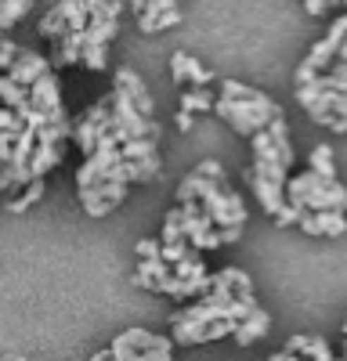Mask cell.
Returning <instances> with one entry per match:
<instances>
[{"label": "cell", "instance_id": "12", "mask_svg": "<svg viewBox=\"0 0 347 361\" xmlns=\"http://www.w3.org/2000/svg\"><path fill=\"white\" fill-rule=\"evenodd\" d=\"M116 90H123V94L145 112V116H152V90H149V83H145L134 69H116Z\"/></svg>", "mask_w": 347, "mask_h": 361}, {"label": "cell", "instance_id": "15", "mask_svg": "<svg viewBox=\"0 0 347 361\" xmlns=\"http://www.w3.org/2000/svg\"><path fill=\"white\" fill-rule=\"evenodd\" d=\"M210 289H217V293H224V296H253V282H250L246 271H239V267L217 271L214 282H210Z\"/></svg>", "mask_w": 347, "mask_h": 361}, {"label": "cell", "instance_id": "35", "mask_svg": "<svg viewBox=\"0 0 347 361\" xmlns=\"http://www.w3.org/2000/svg\"><path fill=\"white\" fill-rule=\"evenodd\" d=\"M145 8H149V0H130V11L134 15H145Z\"/></svg>", "mask_w": 347, "mask_h": 361}, {"label": "cell", "instance_id": "1", "mask_svg": "<svg viewBox=\"0 0 347 361\" xmlns=\"http://www.w3.org/2000/svg\"><path fill=\"white\" fill-rule=\"evenodd\" d=\"M188 199H195L202 209H207V217L217 228L246 224V206H243L239 192L228 188V173L217 159H202L178 185V202H188Z\"/></svg>", "mask_w": 347, "mask_h": 361}, {"label": "cell", "instance_id": "8", "mask_svg": "<svg viewBox=\"0 0 347 361\" xmlns=\"http://www.w3.org/2000/svg\"><path fill=\"white\" fill-rule=\"evenodd\" d=\"M170 76H174V83H178V87H188V83L210 87L214 83V73L202 66V62H195L192 54H185V51H174L170 54Z\"/></svg>", "mask_w": 347, "mask_h": 361}, {"label": "cell", "instance_id": "36", "mask_svg": "<svg viewBox=\"0 0 347 361\" xmlns=\"http://www.w3.org/2000/svg\"><path fill=\"white\" fill-rule=\"evenodd\" d=\"M343 8H347V0H343Z\"/></svg>", "mask_w": 347, "mask_h": 361}, {"label": "cell", "instance_id": "31", "mask_svg": "<svg viewBox=\"0 0 347 361\" xmlns=\"http://www.w3.org/2000/svg\"><path fill=\"white\" fill-rule=\"evenodd\" d=\"M239 238H243V224H228V228H221V243H224V246L239 243Z\"/></svg>", "mask_w": 347, "mask_h": 361}, {"label": "cell", "instance_id": "11", "mask_svg": "<svg viewBox=\"0 0 347 361\" xmlns=\"http://www.w3.org/2000/svg\"><path fill=\"white\" fill-rule=\"evenodd\" d=\"M174 275V264L163 260V257H149V260H138V275H134V286L141 289H152V293H163L166 282Z\"/></svg>", "mask_w": 347, "mask_h": 361}, {"label": "cell", "instance_id": "21", "mask_svg": "<svg viewBox=\"0 0 347 361\" xmlns=\"http://www.w3.org/2000/svg\"><path fill=\"white\" fill-rule=\"evenodd\" d=\"M37 0H0V33H8V29H15L29 11H33Z\"/></svg>", "mask_w": 347, "mask_h": 361}, {"label": "cell", "instance_id": "5", "mask_svg": "<svg viewBox=\"0 0 347 361\" xmlns=\"http://www.w3.org/2000/svg\"><path fill=\"white\" fill-rule=\"evenodd\" d=\"M112 127L120 134V141H130V137H156L159 141V123L152 116H145L123 90L112 87Z\"/></svg>", "mask_w": 347, "mask_h": 361}, {"label": "cell", "instance_id": "14", "mask_svg": "<svg viewBox=\"0 0 347 361\" xmlns=\"http://www.w3.org/2000/svg\"><path fill=\"white\" fill-rule=\"evenodd\" d=\"M268 329H272V318H268V311H253V314H246L243 322H236V333H231V340H236L239 347H250V343H257L260 336H268Z\"/></svg>", "mask_w": 347, "mask_h": 361}, {"label": "cell", "instance_id": "32", "mask_svg": "<svg viewBox=\"0 0 347 361\" xmlns=\"http://www.w3.org/2000/svg\"><path fill=\"white\" fill-rule=\"evenodd\" d=\"M149 8H156V11H174V8H181V0H149ZM145 8V11H149Z\"/></svg>", "mask_w": 347, "mask_h": 361}, {"label": "cell", "instance_id": "4", "mask_svg": "<svg viewBox=\"0 0 347 361\" xmlns=\"http://www.w3.org/2000/svg\"><path fill=\"white\" fill-rule=\"evenodd\" d=\"M297 102L304 112L333 134H347V90H333L322 83H297Z\"/></svg>", "mask_w": 347, "mask_h": 361}, {"label": "cell", "instance_id": "22", "mask_svg": "<svg viewBox=\"0 0 347 361\" xmlns=\"http://www.w3.org/2000/svg\"><path fill=\"white\" fill-rule=\"evenodd\" d=\"M83 66L91 69V73H102L109 66V44H102V40L83 33Z\"/></svg>", "mask_w": 347, "mask_h": 361}, {"label": "cell", "instance_id": "3", "mask_svg": "<svg viewBox=\"0 0 347 361\" xmlns=\"http://www.w3.org/2000/svg\"><path fill=\"white\" fill-rule=\"evenodd\" d=\"M286 195L300 209H347V188L336 177H322L311 166L286 180Z\"/></svg>", "mask_w": 347, "mask_h": 361}, {"label": "cell", "instance_id": "26", "mask_svg": "<svg viewBox=\"0 0 347 361\" xmlns=\"http://www.w3.org/2000/svg\"><path fill=\"white\" fill-rule=\"evenodd\" d=\"M156 173H159V156H152V159H127V180L130 185L152 180Z\"/></svg>", "mask_w": 347, "mask_h": 361}, {"label": "cell", "instance_id": "10", "mask_svg": "<svg viewBox=\"0 0 347 361\" xmlns=\"http://www.w3.org/2000/svg\"><path fill=\"white\" fill-rule=\"evenodd\" d=\"M18 83H25V87H33L40 76H47L51 73V62L44 54H37V51H29V47H22L18 54H15V62H11V69H8Z\"/></svg>", "mask_w": 347, "mask_h": 361}, {"label": "cell", "instance_id": "29", "mask_svg": "<svg viewBox=\"0 0 347 361\" xmlns=\"http://www.w3.org/2000/svg\"><path fill=\"white\" fill-rule=\"evenodd\" d=\"M149 257H163V238H141L138 243V260H149Z\"/></svg>", "mask_w": 347, "mask_h": 361}, {"label": "cell", "instance_id": "18", "mask_svg": "<svg viewBox=\"0 0 347 361\" xmlns=\"http://www.w3.org/2000/svg\"><path fill=\"white\" fill-rule=\"evenodd\" d=\"M37 33H40V40H58V37H66V33H73L69 29V18H66V11H62V4H54L44 18H40V25H37Z\"/></svg>", "mask_w": 347, "mask_h": 361}, {"label": "cell", "instance_id": "16", "mask_svg": "<svg viewBox=\"0 0 347 361\" xmlns=\"http://www.w3.org/2000/svg\"><path fill=\"white\" fill-rule=\"evenodd\" d=\"M286 350H293V354H300V357H308V361H336L333 350H329V343H326L322 336H308V333L289 336Z\"/></svg>", "mask_w": 347, "mask_h": 361}, {"label": "cell", "instance_id": "30", "mask_svg": "<svg viewBox=\"0 0 347 361\" xmlns=\"http://www.w3.org/2000/svg\"><path fill=\"white\" fill-rule=\"evenodd\" d=\"M304 8H308V15H329V11L343 8V0H304Z\"/></svg>", "mask_w": 347, "mask_h": 361}, {"label": "cell", "instance_id": "24", "mask_svg": "<svg viewBox=\"0 0 347 361\" xmlns=\"http://www.w3.org/2000/svg\"><path fill=\"white\" fill-rule=\"evenodd\" d=\"M268 134H272V141H275V148H279V156L293 166L297 163V156H293V145H289V134H286V116H275L272 123H268Z\"/></svg>", "mask_w": 347, "mask_h": 361}, {"label": "cell", "instance_id": "9", "mask_svg": "<svg viewBox=\"0 0 347 361\" xmlns=\"http://www.w3.org/2000/svg\"><path fill=\"white\" fill-rule=\"evenodd\" d=\"M246 185L253 188L257 202L264 206V214H268V217H275L279 209L289 202V195H286V185H279V180H268V177H257L253 170H246Z\"/></svg>", "mask_w": 347, "mask_h": 361}, {"label": "cell", "instance_id": "17", "mask_svg": "<svg viewBox=\"0 0 347 361\" xmlns=\"http://www.w3.org/2000/svg\"><path fill=\"white\" fill-rule=\"evenodd\" d=\"M54 66H83V33H66L54 40Z\"/></svg>", "mask_w": 347, "mask_h": 361}, {"label": "cell", "instance_id": "2", "mask_svg": "<svg viewBox=\"0 0 347 361\" xmlns=\"http://www.w3.org/2000/svg\"><path fill=\"white\" fill-rule=\"evenodd\" d=\"M214 112L239 137H253L257 130H264L275 116H282V105L272 102L264 90H253L239 80H221V98H217Z\"/></svg>", "mask_w": 347, "mask_h": 361}, {"label": "cell", "instance_id": "13", "mask_svg": "<svg viewBox=\"0 0 347 361\" xmlns=\"http://www.w3.org/2000/svg\"><path fill=\"white\" fill-rule=\"evenodd\" d=\"M58 163H62V141L37 137V148H33V156H29V170H33V177H47Z\"/></svg>", "mask_w": 347, "mask_h": 361}, {"label": "cell", "instance_id": "6", "mask_svg": "<svg viewBox=\"0 0 347 361\" xmlns=\"http://www.w3.org/2000/svg\"><path fill=\"white\" fill-rule=\"evenodd\" d=\"M127 199V180H98L91 188H80V202L91 217H105Z\"/></svg>", "mask_w": 347, "mask_h": 361}, {"label": "cell", "instance_id": "19", "mask_svg": "<svg viewBox=\"0 0 347 361\" xmlns=\"http://www.w3.org/2000/svg\"><path fill=\"white\" fill-rule=\"evenodd\" d=\"M178 22H181V8H174V11H156V8H149L145 15H138V29H141V33H163V29L178 25Z\"/></svg>", "mask_w": 347, "mask_h": 361}, {"label": "cell", "instance_id": "33", "mask_svg": "<svg viewBox=\"0 0 347 361\" xmlns=\"http://www.w3.org/2000/svg\"><path fill=\"white\" fill-rule=\"evenodd\" d=\"M178 127H181V130H192V112L178 109Z\"/></svg>", "mask_w": 347, "mask_h": 361}, {"label": "cell", "instance_id": "20", "mask_svg": "<svg viewBox=\"0 0 347 361\" xmlns=\"http://www.w3.org/2000/svg\"><path fill=\"white\" fill-rule=\"evenodd\" d=\"M217 105V98L210 94V87H195V83H188L185 90H181V109L185 112H210Z\"/></svg>", "mask_w": 347, "mask_h": 361}, {"label": "cell", "instance_id": "28", "mask_svg": "<svg viewBox=\"0 0 347 361\" xmlns=\"http://www.w3.org/2000/svg\"><path fill=\"white\" fill-rule=\"evenodd\" d=\"M300 217H304V209L293 206V202H286L279 214H275V224H279V228H289V224H300Z\"/></svg>", "mask_w": 347, "mask_h": 361}, {"label": "cell", "instance_id": "34", "mask_svg": "<svg viewBox=\"0 0 347 361\" xmlns=\"http://www.w3.org/2000/svg\"><path fill=\"white\" fill-rule=\"evenodd\" d=\"M91 361H116V354H112V347H105V350H98Z\"/></svg>", "mask_w": 347, "mask_h": 361}, {"label": "cell", "instance_id": "7", "mask_svg": "<svg viewBox=\"0 0 347 361\" xmlns=\"http://www.w3.org/2000/svg\"><path fill=\"white\" fill-rule=\"evenodd\" d=\"M300 231H304V235L340 238V235L347 231V217H343V209H304V217H300Z\"/></svg>", "mask_w": 347, "mask_h": 361}, {"label": "cell", "instance_id": "25", "mask_svg": "<svg viewBox=\"0 0 347 361\" xmlns=\"http://www.w3.org/2000/svg\"><path fill=\"white\" fill-rule=\"evenodd\" d=\"M308 166L322 177H336V163H333V148L329 145H315L311 156H308Z\"/></svg>", "mask_w": 347, "mask_h": 361}, {"label": "cell", "instance_id": "27", "mask_svg": "<svg viewBox=\"0 0 347 361\" xmlns=\"http://www.w3.org/2000/svg\"><path fill=\"white\" fill-rule=\"evenodd\" d=\"M156 152V137H130L123 141V159H152Z\"/></svg>", "mask_w": 347, "mask_h": 361}, {"label": "cell", "instance_id": "23", "mask_svg": "<svg viewBox=\"0 0 347 361\" xmlns=\"http://www.w3.org/2000/svg\"><path fill=\"white\" fill-rule=\"evenodd\" d=\"M40 195H44V177H33V180H29V185L8 202V209H11V214H25L33 202H40Z\"/></svg>", "mask_w": 347, "mask_h": 361}]
</instances>
